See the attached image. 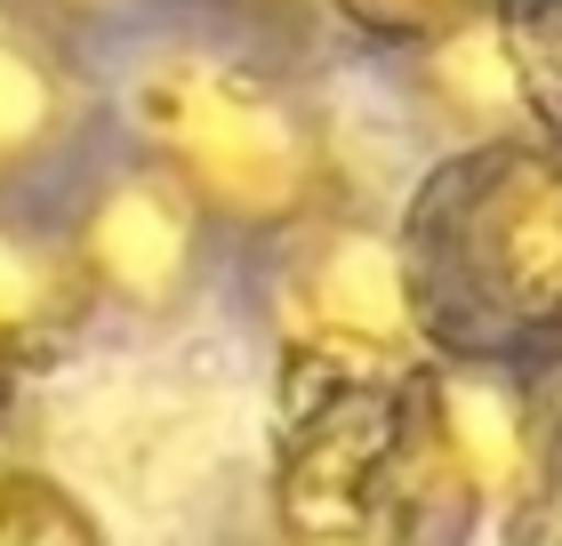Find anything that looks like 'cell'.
<instances>
[{
  "label": "cell",
  "mask_w": 562,
  "mask_h": 546,
  "mask_svg": "<svg viewBox=\"0 0 562 546\" xmlns=\"http://www.w3.org/2000/svg\"><path fill=\"white\" fill-rule=\"evenodd\" d=\"M402 410L411 370L281 378L266 531L290 546H402Z\"/></svg>",
  "instance_id": "4"
},
{
  "label": "cell",
  "mask_w": 562,
  "mask_h": 546,
  "mask_svg": "<svg viewBox=\"0 0 562 546\" xmlns=\"http://www.w3.org/2000/svg\"><path fill=\"white\" fill-rule=\"evenodd\" d=\"M24 9L57 16L65 33H81V41H97V48H121V41H137L145 24L193 9V0H24Z\"/></svg>",
  "instance_id": "11"
},
{
  "label": "cell",
  "mask_w": 562,
  "mask_h": 546,
  "mask_svg": "<svg viewBox=\"0 0 562 546\" xmlns=\"http://www.w3.org/2000/svg\"><path fill=\"white\" fill-rule=\"evenodd\" d=\"M97 322L105 314L89 298L81 249H72L57 201H0V330L16 337V354L48 370Z\"/></svg>",
  "instance_id": "7"
},
{
  "label": "cell",
  "mask_w": 562,
  "mask_h": 546,
  "mask_svg": "<svg viewBox=\"0 0 562 546\" xmlns=\"http://www.w3.org/2000/svg\"><path fill=\"white\" fill-rule=\"evenodd\" d=\"M0 546H105V523L57 475L0 458Z\"/></svg>",
  "instance_id": "10"
},
{
  "label": "cell",
  "mask_w": 562,
  "mask_h": 546,
  "mask_svg": "<svg viewBox=\"0 0 562 546\" xmlns=\"http://www.w3.org/2000/svg\"><path fill=\"white\" fill-rule=\"evenodd\" d=\"M24 378H41L33 361L16 354V337L0 330V434H9V419H16V402H24Z\"/></svg>",
  "instance_id": "12"
},
{
  "label": "cell",
  "mask_w": 562,
  "mask_h": 546,
  "mask_svg": "<svg viewBox=\"0 0 562 546\" xmlns=\"http://www.w3.org/2000/svg\"><path fill=\"white\" fill-rule=\"evenodd\" d=\"M258 337L281 378H362V370H418L426 337L411 314V281L394 257V225L362 218L353 201L305 218L273 242L234 257Z\"/></svg>",
  "instance_id": "3"
},
{
  "label": "cell",
  "mask_w": 562,
  "mask_h": 546,
  "mask_svg": "<svg viewBox=\"0 0 562 546\" xmlns=\"http://www.w3.org/2000/svg\"><path fill=\"white\" fill-rule=\"evenodd\" d=\"M105 73L113 137L153 153L217 218L234 257L346 201L338 121L305 73V41L225 0H193L105 48Z\"/></svg>",
  "instance_id": "1"
},
{
  "label": "cell",
  "mask_w": 562,
  "mask_h": 546,
  "mask_svg": "<svg viewBox=\"0 0 562 546\" xmlns=\"http://www.w3.org/2000/svg\"><path fill=\"white\" fill-rule=\"evenodd\" d=\"M266 546H290V538H273V531H266Z\"/></svg>",
  "instance_id": "13"
},
{
  "label": "cell",
  "mask_w": 562,
  "mask_h": 546,
  "mask_svg": "<svg viewBox=\"0 0 562 546\" xmlns=\"http://www.w3.org/2000/svg\"><path fill=\"white\" fill-rule=\"evenodd\" d=\"M322 24L386 65H434L442 48L491 33V0H322Z\"/></svg>",
  "instance_id": "8"
},
{
  "label": "cell",
  "mask_w": 562,
  "mask_h": 546,
  "mask_svg": "<svg viewBox=\"0 0 562 546\" xmlns=\"http://www.w3.org/2000/svg\"><path fill=\"white\" fill-rule=\"evenodd\" d=\"M491 48L515 121L562 137V0H491Z\"/></svg>",
  "instance_id": "9"
},
{
  "label": "cell",
  "mask_w": 562,
  "mask_h": 546,
  "mask_svg": "<svg viewBox=\"0 0 562 546\" xmlns=\"http://www.w3.org/2000/svg\"><path fill=\"white\" fill-rule=\"evenodd\" d=\"M426 354L539 370L562 346V137L530 121L442 145L394 210Z\"/></svg>",
  "instance_id": "2"
},
{
  "label": "cell",
  "mask_w": 562,
  "mask_h": 546,
  "mask_svg": "<svg viewBox=\"0 0 562 546\" xmlns=\"http://www.w3.org/2000/svg\"><path fill=\"white\" fill-rule=\"evenodd\" d=\"M113 145L105 48L0 0V201H57Z\"/></svg>",
  "instance_id": "6"
},
{
  "label": "cell",
  "mask_w": 562,
  "mask_h": 546,
  "mask_svg": "<svg viewBox=\"0 0 562 546\" xmlns=\"http://www.w3.org/2000/svg\"><path fill=\"white\" fill-rule=\"evenodd\" d=\"M57 218L81 249L97 314L121 330H177L234 274V242L217 233V218L130 137H113L57 193Z\"/></svg>",
  "instance_id": "5"
}]
</instances>
